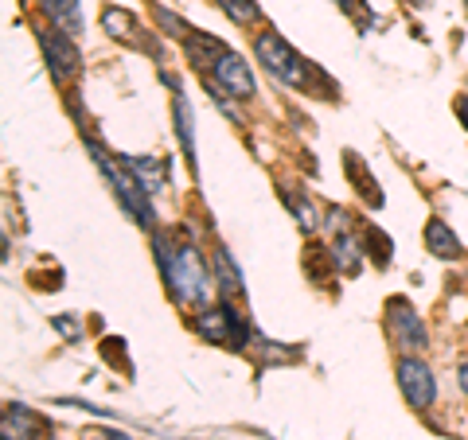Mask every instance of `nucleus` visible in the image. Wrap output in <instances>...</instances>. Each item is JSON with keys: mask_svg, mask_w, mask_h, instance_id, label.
<instances>
[{"mask_svg": "<svg viewBox=\"0 0 468 440\" xmlns=\"http://www.w3.org/2000/svg\"><path fill=\"white\" fill-rule=\"evenodd\" d=\"M156 261H160V273H165L168 292L176 300L187 304V308L207 304L215 269L203 261V254L196 246H168L165 238H156Z\"/></svg>", "mask_w": 468, "mask_h": 440, "instance_id": "nucleus-1", "label": "nucleus"}, {"mask_svg": "<svg viewBox=\"0 0 468 440\" xmlns=\"http://www.w3.org/2000/svg\"><path fill=\"white\" fill-rule=\"evenodd\" d=\"M90 152H94V164L101 168V175H106V180L113 183V195L122 199V207H125L129 215H133L141 226H153V218H156V215H153L149 192L141 187L137 175L129 172L125 164H117V160H110V152L101 149V144H94V141H90Z\"/></svg>", "mask_w": 468, "mask_h": 440, "instance_id": "nucleus-2", "label": "nucleus"}, {"mask_svg": "<svg viewBox=\"0 0 468 440\" xmlns=\"http://www.w3.org/2000/svg\"><path fill=\"white\" fill-rule=\"evenodd\" d=\"M254 51H258V58L266 63V70L273 79H282L285 86H297V90H304L309 86V63L289 47V43L277 36V32H266V36H258V43H254Z\"/></svg>", "mask_w": 468, "mask_h": 440, "instance_id": "nucleus-3", "label": "nucleus"}, {"mask_svg": "<svg viewBox=\"0 0 468 440\" xmlns=\"http://www.w3.org/2000/svg\"><path fill=\"white\" fill-rule=\"evenodd\" d=\"M196 331H199L207 343H223V347H234V351H242L246 340H250L246 324H242L239 316H234V308H227V304L203 308V316L196 320Z\"/></svg>", "mask_w": 468, "mask_h": 440, "instance_id": "nucleus-4", "label": "nucleus"}, {"mask_svg": "<svg viewBox=\"0 0 468 440\" xmlns=\"http://www.w3.org/2000/svg\"><path fill=\"white\" fill-rule=\"evenodd\" d=\"M387 324H390L394 343L406 347V351L426 347V340H430L426 324H421V316L414 312V304H410L406 297H390V300H387Z\"/></svg>", "mask_w": 468, "mask_h": 440, "instance_id": "nucleus-5", "label": "nucleus"}, {"mask_svg": "<svg viewBox=\"0 0 468 440\" xmlns=\"http://www.w3.org/2000/svg\"><path fill=\"white\" fill-rule=\"evenodd\" d=\"M399 386L406 393V402L414 405V409H430L433 398H437V382H433V371L421 359L414 355H406L399 359Z\"/></svg>", "mask_w": 468, "mask_h": 440, "instance_id": "nucleus-6", "label": "nucleus"}, {"mask_svg": "<svg viewBox=\"0 0 468 440\" xmlns=\"http://www.w3.org/2000/svg\"><path fill=\"white\" fill-rule=\"evenodd\" d=\"M0 429H5V440H43V436H51V424L43 421L36 409H27V405H20V402L5 405Z\"/></svg>", "mask_w": 468, "mask_h": 440, "instance_id": "nucleus-7", "label": "nucleus"}, {"mask_svg": "<svg viewBox=\"0 0 468 440\" xmlns=\"http://www.w3.org/2000/svg\"><path fill=\"white\" fill-rule=\"evenodd\" d=\"M211 79H215L218 90H227V94H234V98H254V90H258L250 67H246L234 51H227V55L211 67Z\"/></svg>", "mask_w": 468, "mask_h": 440, "instance_id": "nucleus-8", "label": "nucleus"}, {"mask_svg": "<svg viewBox=\"0 0 468 440\" xmlns=\"http://www.w3.org/2000/svg\"><path fill=\"white\" fill-rule=\"evenodd\" d=\"M43 43V55H48V63H51V75L58 82H67L70 75L79 70V47H75V36H67V32H48L39 39Z\"/></svg>", "mask_w": 468, "mask_h": 440, "instance_id": "nucleus-9", "label": "nucleus"}, {"mask_svg": "<svg viewBox=\"0 0 468 440\" xmlns=\"http://www.w3.org/2000/svg\"><path fill=\"white\" fill-rule=\"evenodd\" d=\"M122 164L137 175L141 187H144L149 195H156L160 187L168 183V160H156V156H125Z\"/></svg>", "mask_w": 468, "mask_h": 440, "instance_id": "nucleus-10", "label": "nucleus"}, {"mask_svg": "<svg viewBox=\"0 0 468 440\" xmlns=\"http://www.w3.org/2000/svg\"><path fill=\"white\" fill-rule=\"evenodd\" d=\"M332 261H335V269H340L344 277H356L359 269H363V246L356 242V234L351 230H340L332 238Z\"/></svg>", "mask_w": 468, "mask_h": 440, "instance_id": "nucleus-11", "label": "nucleus"}, {"mask_svg": "<svg viewBox=\"0 0 468 440\" xmlns=\"http://www.w3.org/2000/svg\"><path fill=\"white\" fill-rule=\"evenodd\" d=\"M39 8L48 12V20L67 36H82V12L79 0H39Z\"/></svg>", "mask_w": 468, "mask_h": 440, "instance_id": "nucleus-12", "label": "nucleus"}, {"mask_svg": "<svg viewBox=\"0 0 468 440\" xmlns=\"http://www.w3.org/2000/svg\"><path fill=\"white\" fill-rule=\"evenodd\" d=\"M172 110H176V137H180V149L187 156V164L196 168V117H192V101H187L184 94H176Z\"/></svg>", "mask_w": 468, "mask_h": 440, "instance_id": "nucleus-13", "label": "nucleus"}, {"mask_svg": "<svg viewBox=\"0 0 468 440\" xmlns=\"http://www.w3.org/2000/svg\"><path fill=\"white\" fill-rule=\"evenodd\" d=\"M184 47H187V58H192V63L203 70V67H215L218 63V58H223L227 55V43L223 39H215V36H199V32H192V36H187L184 39Z\"/></svg>", "mask_w": 468, "mask_h": 440, "instance_id": "nucleus-14", "label": "nucleus"}, {"mask_svg": "<svg viewBox=\"0 0 468 440\" xmlns=\"http://www.w3.org/2000/svg\"><path fill=\"white\" fill-rule=\"evenodd\" d=\"M426 246H430L433 257H457L461 254L457 234H452L441 218H430V223H426Z\"/></svg>", "mask_w": 468, "mask_h": 440, "instance_id": "nucleus-15", "label": "nucleus"}, {"mask_svg": "<svg viewBox=\"0 0 468 440\" xmlns=\"http://www.w3.org/2000/svg\"><path fill=\"white\" fill-rule=\"evenodd\" d=\"M101 27H106L113 39H122V43H141L137 16H133V12H125V8H106V12H101Z\"/></svg>", "mask_w": 468, "mask_h": 440, "instance_id": "nucleus-16", "label": "nucleus"}, {"mask_svg": "<svg viewBox=\"0 0 468 440\" xmlns=\"http://www.w3.org/2000/svg\"><path fill=\"white\" fill-rule=\"evenodd\" d=\"M344 168H347V175H351V183H359L356 192H363L367 207H383V192H378V183L367 175V168L356 164V152H344Z\"/></svg>", "mask_w": 468, "mask_h": 440, "instance_id": "nucleus-17", "label": "nucleus"}, {"mask_svg": "<svg viewBox=\"0 0 468 440\" xmlns=\"http://www.w3.org/2000/svg\"><path fill=\"white\" fill-rule=\"evenodd\" d=\"M363 249H367V254H371V261H375V266L378 269H387L390 266V254H394V242L387 238V234L383 230H378V226H363Z\"/></svg>", "mask_w": 468, "mask_h": 440, "instance_id": "nucleus-18", "label": "nucleus"}, {"mask_svg": "<svg viewBox=\"0 0 468 440\" xmlns=\"http://www.w3.org/2000/svg\"><path fill=\"white\" fill-rule=\"evenodd\" d=\"M211 261H215V281H218V288H223V292H242V273H239V266L230 261V254H227L223 246L215 249Z\"/></svg>", "mask_w": 468, "mask_h": 440, "instance_id": "nucleus-19", "label": "nucleus"}, {"mask_svg": "<svg viewBox=\"0 0 468 440\" xmlns=\"http://www.w3.org/2000/svg\"><path fill=\"white\" fill-rule=\"evenodd\" d=\"M282 199H285V207H289L292 215H297V218H301V230H309V234H313V230H316V211L309 207V199H304L301 192H297V195H292V192H289V187H282Z\"/></svg>", "mask_w": 468, "mask_h": 440, "instance_id": "nucleus-20", "label": "nucleus"}, {"mask_svg": "<svg viewBox=\"0 0 468 440\" xmlns=\"http://www.w3.org/2000/svg\"><path fill=\"white\" fill-rule=\"evenodd\" d=\"M335 261H332V249L324 246H309V254H304V269H309V277L316 285H324V269H332Z\"/></svg>", "mask_w": 468, "mask_h": 440, "instance_id": "nucleus-21", "label": "nucleus"}, {"mask_svg": "<svg viewBox=\"0 0 468 440\" xmlns=\"http://www.w3.org/2000/svg\"><path fill=\"white\" fill-rule=\"evenodd\" d=\"M218 5H223V12L234 24H258V16H261L254 0H218Z\"/></svg>", "mask_w": 468, "mask_h": 440, "instance_id": "nucleus-22", "label": "nucleus"}, {"mask_svg": "<svg viewBox=\"0 0 468 440\" xmlns=\"http://www.w3.org/2000/svg\"><path fill=\"white\" fill-rule=\"evenodd\" d=\"M153 12H156V20H160V24H165V27H168V32H172V36H180V39H187V36H192V27H187V24L180 20V16H172V12H168V8H160V5H153Z\"/></svg>", "mask_w": 468, "mask_h": 440, "instance_id": "nucleus-23", "label": "nucleus"}, {"mask_svg": "<svg viewBox=\"0 0 468 440\" xmlns=\"http://www.w3.org/2000/svg\"><path fill=\"white\" fill-rule=\"evenodd\" d=\"M101 355H106V362H117L122 371H129V359H125V340H106L101 343Z\"/></svg>", "mask_w": 468, "mask_h": 440, "instance_id": "nucleus-24", "label": "nucleus"}, {"mask_svg": "<svg viewBox=\"0 0 468 440\" xmlns=\"http://www.w3.org/2000/svg\"><path fill=\"white\" fill-rule=\"evenodd\" d=\"M55 328L63 331L67 340H79V331H82V328H79V324H75V320H70V316H55Z\"/></svg>", "mask_w": 468, "mask_h": 440, "instance_id": "nucleus-25", "label": "nucleus"}, {"mask_svg": "<svg viewBox=\"0 0 468 440\" xmlns=\"http://www.w3.org/2000/svg\"><path fill=\"white\" fill-rule=\"evenodd\" d=\"M457 117H461V125L468 129V94H461V98H457Z\"/></svg>", "mask_w": 468, "mask_h": 440, "instance_id": "nucleus-26", "label": "nucleus"}, {"mask_svg": "<svg viewBox=\"0 0 468 440\" xmlns=\"http://www.w3.org/2000/svg\"><path fill=\"white\" fill-rule=\"evenodd\" d=\"M101 440H133V436H125V433H117V429H110V433H101Z\"/></svg>", "mask_w": 468, "mask_h": 440, "instance_id": "nucleus-27", "label": "nucleus"}, {"mask_svg": "<svg viewBox=\"0 0 468 440\" xmlns=\"http://www.w3.org/2000/svg\"><path fill=\"white\" fill-rule=\"evenodd\" d=\"M461 390H464V393H468V359H464V362H461Z\"/></svg>", "mask_w": 468, "mask_h": 440, "instance_id": "nucleus-28", "label": "nucleus"}, {"mask_svg": "<svg viewBox=\"0 0 468 440\" xmlns=\"http://www.w3.org/2000/svg\"><path fill=\"white\" fill-rule=\"evenodd\" d=\"M406 5H414V8H426V5H430V0H406Z\"/></svg>", "mask_w": 468, "mask_h": 440, "instance_id": "nucleus-29", "label": "nucleus"}, {"mask_svg": "<svg viewBox=\"0 0 468 440\" xmlns=\"http://www.w3.org/2000/svg\"><path fill=\"white\" fill-rule=\"evenodd\" d=\"M335 5H340V8H351V0H335Z\"/></svg>", "mask_w": 468, "mask_h": 440, "instance_id": "nucleus-30", "label": "nucleus"}]
</instances>
